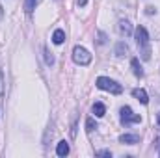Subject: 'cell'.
Listing matches in <instances>:
<instances>
[{"label":"cell","mask_w":160,"mask_h":158,"mask_svg":"<svg viewBox=\"0 0 160 158\" xmlns=\"http://www.w3.org/2000/svg\"><path fill=\"white\" fill-rule=\"evenodd\" d=\"M136 43H138V47L142 48V58H143V60H149V56H151L149 47H147L149 36H147V30H145L143 26H138V28H136Z\"/></svg>","instance_id":"1"},{"label":"cell","mask_w":160,"mask_h":158,"mask_svg":"<svg viewBox=\"0 0 160 158\" xmlns=\"http://www.w3.org/2000/svg\"><path fill=\"white\" fill-rule=\"evenodd\" d=\"M97 87H99V89H104V91H110V93H114V95H119L121 91H123L121 84L114 82L112 78H106V77H99V78H97Z\"/></svg>","instance_id":"2"},{"label":"cell","mask_w":160,"mask_h":158,"mask_svg":"<svg viewBox=\"0 0 160 158\" xmlns=\"http://www.w3.org/2000/svg\"><path fill=\"white\" fill-rule=\"evenodd\" d=\"M73 60H75L78 65H88V63L91 62V54H89L86 48H82V47H75V48H73Z\"/></svg>","instance_id":"3"},{"label":"cell","mask_w":160,"mask_h":158,"mask_svg":"<svg viewBox=\"0 0 160 158\" xmlns=\"http://www.w3.org/2000/svg\"><path fill=\"white\" fill-rule=\"evenodd\" d=\"M140 121H142V117L136 116V114H132V110H130L128 106H123V108H121V123H123V125L140 123Z\"/></svg>","instance_id":"4"},{"label":"cell","mask_w":160,"mask_h":158,"mask_svg":"<svg viewBox=\"0 0 160 158\" xmlns=\"http://www.w3.org/2000/svg\"><path fill=\"white\" fill-rule=\"evenodd\" d=\"M121 143H127V145H134V143H138L140 141V136H136V134H123L119 138Z\"/></svg>","instance_id":"5"},{"label":"cell","mask_w":160,"mask_h":158,"mask_svg":"<svg viewBox=\"0 0 160 158\" xmlns=\"http://www.w3.org/2000/svg\"><path fill=\"white\" fill-rule=\"evenodd\" d=\"M132 95H134L142 104H147V102H149V97H147L145 89H140V87H138V89H134V91H132Z\"/></svg>","instance_id":"6"},{"label":"cell","mask_w":160,"mask_h":158,"mask_svg":"<svg viewBox=\"0 0 160 158\" xmlns=\"http://www.w3.org/2000/svg\"><path fill=\"white\" fill-rule=\"evenodd\" d=\"M56 153H58V156H67V155H69V143H67L65 140L60 141L58 147H56Z\"/></svg>","instance_id":"7"},{"label":"cell","mask_w":160,"mask_h":158,"mask_svg":"<svg viewBox=\"0 0 160 158\" xmlns=\"http://www.w3.org/2000/svg\"><path fill=\"white\" fill-rule=\"evenodd\" d=\"M93 114H95L97 117H102V116L106 114V108H104V104H102V102H95V104H93Z\"/></svg>","instance_id":"8"},{"label":"cell","mask_w":160,"mask_h":158,"mask_svg":"<svg viewBox=\"0 0 160 158\" xmlns=\"http://www.w3.org/2000/svg\"><path fill=\"white\" fill-rule=\"evenodd\" d=\"M52 41H54L56 45H62V43L65 41V32H63V30H56V32L52 34Z\"/></svg>","instance_id":"9"},{"label":"cell","mask_w":160,"mask_h":158,"mask_svg":"<svg viewBox=\"0 0 160 158\" xmlns=\"http://www.w3.org/2000/svg\"><path fill=\"white\" fill-rule=\"evenodd\" d=\"M119 32L123 36H130L132 28H130V22H128V21H121L119 22Z\"/></svg>","instance_id":"10"},{"label":"cell","mask_w":160,"mask_h":158,"mask_svg":"<svg viewBox=\"0 0 160 158\" xmlns=\"http://www.w3.org/2000/svg\"><path fill=\"white\" fill-rule=\"evenodd\" d=\"M130 63H132V71H134V75L142 78V77H143V71H142V67H140V62H138V58H132V62H130Z\"/></svg>","instance_id":"11"},{"label":"cell","mask_w":160,"mask_h":158,"mask_svg":"<svg viewBox=\"0 0 160 158\" xmlns=\"http://www.w3.org/2000/svg\"><path fill=\"white\" fill-rule=\"evenodd\" d=\"M38 2H39V0H26V2H24V9H26L28 13H32V11L36 9Z\"/></svg>","instance_id":"12"},{"label":"cell","mask_w":160,"mask_h":158,"mask_svg":"<svg viewBox=\"0 0 160 158\" xmlns=\"http://www.w3.org/2000/svg\"><path fill=\"white\" fill-rule=\"evenodd\" d=\"M127 52H128V47H127V45H125L123 41H121V43H118V48H116V54H118V56H125Z\"/></svg>","instance_id":"13"},{"label":"cell","mask_w":160,"mask_h":158,"mask_svg":"<svg viewBox=\"0 0 160 158\" xmlns=\"http://www.w3.org/2000/svg\"><path fill=\"white\" fill-rule=\"evenodd\" d=\"M95 128H97V125H95V121H93L91 117H88V121H86V130H88V132H93Z\"/></svg>","instance_id":"14"},{"label":"cell","mask_w":160,"mask_h":158,"mask_svg":"<svg viewBox=\"0 0 160 158\" xmlns=\"http://www.w3.org/2000/svg\"><path fill=\"white\" fill-rule=\"evenodd\" d=\"M4 97V77H2V67H0V101Z\"/></svg>","instance_id":"15"},{"label":"cell","mask_w":160,"mask_h":158,"mask_svg":"<svg viewBox=\"0 0 160 158\" xmlns=\"http://www.w3.org/2000/svg\"><path fill=\"white\" fill-rule=\"evenodd\" d=\"M45 54H47V56H45V60H47V63H48V65H52V63H54V56H52V54H50L48 50H47Z\"/></svg>","instance_id":"16"},{"label":"cell","mask_w":160,"mask_h":158,"mask_svg":"<svg viewBox=\"0 0 160 158\" xmlns=\"http://www.w3.org/2000/svg\"><path fill=\"white\" fill-rule=\"evenodd\" d=\"M86 2L88 0H78V6H86Z\"/></svg>","instance_id":"17"},{"label":"cell","mask_w":160,"mask_h":158,"mask_svg":"<svg viewBox=\"0 0 160 158\" xmlns=\"http://www.w3.org/2000/svg\"><path fill=\"white\" fill-rule=\"evenodd\" d=\"M158 125H160V114H158Z\"/></svg>","instance_id":"18"}]
</instances>
